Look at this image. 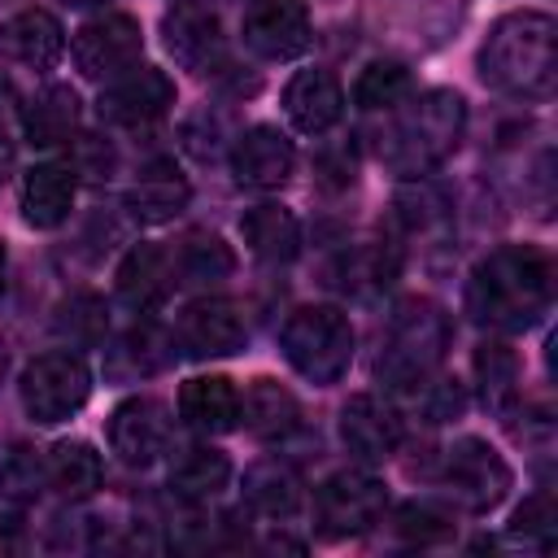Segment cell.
<instances>
[{
  "mask_svg": "<svg viewBox=\"0 0 558 558\" xmlns=\"http://www.w3.org/2000/svg\"><path fill=\"white\" fill-rule=\"evenodd\" d=\"M74 192H78L74 166H61V161L31 166L26 179H22V218L39 231L61 227L74 209Z\"/></svg>",
  "mask_w": 558,
  "mask_h": 558,
  "instance_id": "obj_19",
  "label": "cell"
},
{
  "mask_svg": "<svg viewBox=\"0 0 558 558\" xmlns=\"http://www.w3.org/2000/svg\"><path fill=\"white\" fill-rule=\"evenodd\" d=\"M113 357H118L122 375H153L170 362V349H166V336L157 327H131L122 336V344L113 349Z\"/></svg>",
  "mask_w": 558,
  "mask_h": 558,
  "instance_id": "obj_33",
  "label": "cell"
},
{
  "mask_svg": "<svg viewBox=\"0 0 558 558\" xmlns=\"http://www.w3.org/2000/svg\"><path fill=\"white\" fill-rule=\"evenodd\" d=\"M44 471H48V484L61 497H70V501L96 493L100 488V475H105L100 453L87 440H57L48 449V458H44Z\"/></svg>",
  "mask_w": 558,
  "mask_h": 558,
  "instance_id": "obj_26",
  "label": "cell"
},
{
  "mask_svg": "<svg viewBox=\"0 0 558 558\" xmlns=\"http://www.w3.org/2000/svg\"><path fill=\"white\" fill-rule=\"evenodd\" d=\"M57 331L78 340V344H96L105 336V305L87 292H74L61 310H57Z\"/></svg>",
  "mask_w": 558,
  "mask_h": 558,
  "instance_id": "obj_34",
  "label": "cell"
},
{
  "mask_svg": "<svg viewBox=\"0 0 558 558\" xmlns=\"http://www.w3.org/2000/svg\"><path fill=\"white\" fill-rule=\"evenodd\" d=\"M161 35H166L170 57H174L183 70L209 74L214 65L227 61L222 26H218V17H214L209 9H201V4H174V9L161 17Z\"/></svg>",
  "mask_w": 558,
  "mask_h": 558,
  "instance_id": "obj_15",
  "label": "cell"
},
{
  "mask_svg": "<svg viewBox=\"0 0 558 558\" xmlns=\"http://www.w3.org/2000/svg\"><path fill=\"white\" fill-rule=\"evenodd\" d=\"M0 296H4V244H0Z\"/></svg>",
  "mask_w": 558,
  "mask_h": 558,
  "instance_id": "obj_43",
  "label": "cell"
},
{
  "mask_svg": "<svg viewBox=\"0 0 558 558\" xmlns=\"http://www.w3.org/2000/svg\"><path fill=\"white\" fill-rule=\"evenodd\" d=\"M471 366H475V388H480L484 410L506 414L514 405V397H519V357H514V349L501 344V340H484L475 349Z\"/></svg>",
  "mask_w": 558,
  "mask_h": 558,
  "instance_id": "obj_27",
  "label": "cell"
},
{
  "mask_svg": "<svg viewBox=\"0 0 558 558\" xmlns=\"http://www.w3.org/2000/svg\"><path fill=\"white\" fill-rule=\"evenodd\" d=\"M340 440L357 462H384L401 445V418L388 401L357 392L340 410Z\"/></svg>",
  "mask_w": 558,
  "mask_h": 558,
  "instance_id": "obj_14",
  "label": "cell"
},
{
  "mask_svg": "<svg viewBox=\"0 0 558 558\" xmlns=\"http://www.w3.org/2000/svg\"><path fill=\"white\" fill-rule=\"evenodd\" d=\"M231 480V462L227 453L209 449V445H196V449H183L170 466V488L183 497V501H209L227 488Z\"/></svg>",
  "mask_w": 558,
  "mask_h": 558,
  "instance_id": "obj_28",
  "label": "cell"
},
{
  "mask_svg": "<svg viewBox=\"0 0 558 558\" xmlns=\"http://www.w3.org/2000/svg\"><path fill=\"white\" fill-rule=\"evenodd\" d=\"M22 549V514L0 510V554H17Z\"/></svg>",
  "mask_w": 558,
  "mask_h": 558,
  "instance_id": "obj_40",
  "label": "cell"
},
{
  "mask_svg": "<svg viewBox=\"0 0 558 558\" xmlns=\"http://www.w3.org/2000/svg\"><path fill=\"white\" fill-rule=\"evenodd\" d=\"M0 52L26 70H48L65 52V31L44 9H22L9 22H0Z\"/></svg>",
  "mask_w": 558,
  "mask_h": 558,
  "instance_id": "obj_18",
  "label": "cell"
},
{
  "mask_svg": "<svg viewBox=\"0 0 558 558\" xmlns=\"http://www.w3.org/2000/svg\"><path fill=\"white\" fill-rule=\"evenodd\" d=\"M240 418H244V427L253 432V436H262V440H283L288 432H296V423H301V405H296V397L279 384V379H253L248 388H244V397H240Z\"/></svg>",
  "mask_w": 558,
  "mask_h": 558,
  "instance_id": "obj_23",
  "label": "cell"
},
{
  "mask_svg": "<svg viewBox=\"0 0 558 558\" xmlns=\"http://www.w3.org/2000/svg\"><path fill=\"white\" fill-rule=\"evenodd\" d=\"M392 523H397V536H405L414 545H432V541H445L453 532L449 514L436 510V506H427V501H405Z\"/></svg>",
  "mask_w": 558,
  "mask_h": 558,
  "instance_id": "obj_35",
  "label": "cell"
},
{
  "mask_svg": "<svg viewBox=\"0 0 558 558\" xmlns=\"http://www.w3.org/2000/svg\"><path fill=\"white\" fill-rule=\"evenodd\" d=\"M48 484L44 458L31 445H4L0 449V497L4 501H35Z\"/></svg>",
  "mask_w": 558,
  "mask_h": 558,
  "instance_id": "obj_31",
  "label": "cell"
},
{
  "mask_svg": "<svg viewBox=\"0 0 558 558\" xmlns=\"http://www.w3.org/2000/svg\"><path fill=\"white\" fill-rule=\"evenodd\" d=\"M480 78L506 96L545 100L558 83V26L549 13L523 9L488 26L480 48Z\"/></svg>",
  "mask_w": 558,
  "mask_h": 558,
  "instance_id": "obj_2",
  "label": "cell"
},
{
  "mask_svg": "<svg viewBox=\"0 0 558 558\" xmlns=\"http://www.w3.org/2000/svg\"><path fill=\"white\" fill-rule=\"evenodd\" d=\"M231 170L244 187H283L296 170V148L279 126H248L231 144Z\"/></svg>",
  "mask_w": 558,
  "mask_h": 558,
  "instance_id": "obj_16",
  "label": "cell"
},
{
  "mask_svg": "<svg viewBox=\"0 0 558 558\" xmlns=\"http://www.w3.org/2000/svg\"><path fill=\"white\" fill-rule=\"evenodd\" d=\"M554 523H558V514H554V501H549L545 493H536V497H527V501L514 510V519H510V532H514V536H536L541 545H549V536H554Z\"/></svg>",
  "mask_w": 558,
  "mask_h": 558,
  "instance_id": "obj_37",
  "label": "cell"
},
{
  "mask_svg": "<svg viewBox=\"0 0 558 558\" xmlns=\"http://www.w3.org/2000/svg\"><path fill=\"white\" fill-rule=\"evenodd\" d=\"M449 349V318L436 301H405L392 323H388V336L379 344V357H375V375L384 388H423L427 375L440 366Z\"/></svg>",
  "mask_w": 558,
  "mask_h": 558,
  "instance_id": "obj_4",
  "label": "cell"
},
{
  "mask_svg": "<svg viewBox=\"0 0 558 558\" xmlns=\"http://www.w3.org/2000/svg\"><path fill=\"white\" fill-rule=\"evenodd\" d=\"M279 349L296 375L327 388L353 362V327L336 305H301L279 331Z\"/></svg>",
  "mask_w": 558,
  "mask_h": 558,
  "instance_id": "obj_5",
  "label": "cell"
},
{
  "mask_svg": "<svg viewBox=\"0 0 558 558\" xmlns=\"http://www.w3.org/2000/svg\"><path fill=\"white\" fill-rule=\"evenodd\" d=\"M61 4H70V9H96V4H109V0H61Z\"/></svg>",
  "mask_w": 558,
  "mask_h": 558,
  "instance_id": "obj_42",
  "label": "cell"
},
{
  "mask_svg": "<svg viewBox=\"0 0 558 558\" xmlns=\"http://www.w3.org/2000/svg\"><path fill=\"white\" fill-rule=\"evenodd\" d=\"M423 388H427V418L432 423L462 414V388L458 384H423Z\"/></svg>",
  "mask_w": 558,
  "mask_h": 558,
  "instance_id": "obj_39",
  "label": "cell"
},
{
  "mask_svg": "<svg viewBox=\"0 0 558 558\" xmlns=\"http://www.w3.org/2000/svg\"><path fill=\"white\" fill-rule=\"evenodd\" d=\"M179 344L192 357H227L248 344V318L231 296H201L179 314Z\"/></svg>",
  "mask_w": 558,
  "mask_h": 558,
  "instance_id": "obj_11",
  "label": "cell"
},
{
  "mask_svg": "<svg viewBox=\"0 0 558 558\" xmlns=\"http://www.w3.org/2000/svg\"><path fill=\"white\" fill-rule=\"evenodd\" d=\"M240 235L262 262H292L301 253V222L283 205H253L240 218Z\"/></svg>",
  "mask_w": 558,
  "mask_h": 558,
  "instance_id": "obj_24",
  "label": "cell"
},
{
  "mask_svg": "<svg viewBox=\"0 0 558 558\" xmlns=\"http://www.w3.org/2000/svg\"><path fill=\"white\" fill-rule=\"evenodd\" d=\"M9 170H13V140H9L4 126H0V183L9 179Z\"/></svg>",
  "mask_w": 558,
  "mask_h": 558,
  "instance_id": "obj_41",
  "label": "cell"
},
{
  "mask_svg": "<svg viewBox=\"0 0 558 558\" xmlns=\"http://www.w3.org/2000/svg\"><path fill=\"white\" fill-rule=\"evenodd\" d=\"M74 65L83 78H118L126 74L131 65H140V52H144V35H140V22L126 17V13H100L92 17L87 26L74 31Z\"/></svg>",
  "mask_w": 558,
  "mask_h": 558,
  "instance_id": "obj_9",
  "label": "cell"
},
{
  "mask_svg": "<svg viewBox=\"0 0 558 558\" xmlns=\"http://www.w3.org/2000/svg\"><path fill=\"white\" fill-rule=\"evenodd\" d=\"M405 96H410V70L401 61H371L353 83L357 109H397Z\"/></svg>",
  "mask_w": 558,
  "mask_h": 558,
  "instance_id": "obj_32",
  "label": "cell"
},
{
  "mask_svg": "<svg viewBox=\"0 0 558 558\" xmlns=\"http://www.w3.org/2000/svg\"><path fill=\"white\" fill-rule=\"evenodd\" d=\"M92 392V375H87V362L70 349H57V353H39L26 371H22V384H17V397H22V410L39 423V427H52V423H65L70 414L83 410Z\"/></svg>",
  "mask_w": 558,
  "mask_h": 558,
  "instance_id": "obj_6",
  "label": "cell"
},
{
  "mask_svg": "<svg viewBox=\"0 0 558 558\" xmlns=\"http://www.w3.org/2000/svg\"><path fill=\"white\" fill-rule=\"evenodd\" d=\"M318 523L327 536H362L388 510V488L366 471H336L318 484Z\"/></svg>",
  "mask_w": 558,
  "mask_h": 558,
  "instance_id": "obj_7",
  "label": "cell"
},
{
  "mask_svg": "<svg viewBox=\"0 0 558 558\" xmlns=\"http://www.w3.org/2000/svg\"><path fill=\"white\" fill-rule=\"evenodd\" d=\"M445 484L471 514H484L510 493V466L488 440L462 436L445 453Z\"/></svg>",
  "mask_w": 558,
  "mask_h": 558,
  "instance_id": "obj_8",
  "label": "cell"
},
{
  "mask_svg": "<svg viewBox=\"0 0 558 558\" xmlns=\"http://www.w3.org/2000/svg\"><path fill=\"white\" fill-rule=\"evenodd\" d=\"M22 126H26V140L39 144V148L70 140L74 126H78V96H74L70 87H44V92L26 105Z\"/></svg>",
  "mask_w": 558,
  "mask_h": 558,
  "instance_id": "obj_29",
  "label": "cell"
},
{
  "mask_svg": "<svg viewBox=\"0 0 558 558\" xmlns=\"http://www.w3.org/2000/svg\"><path fill=\"white\" fill-rule=\"evenodd\" d=\"M554 296V266L536 244H501L471 270L466 310L480 327L527 331L541 323Z\"/></svg>",
  "mask_w": 558,
  "mask_h": 558,
  "instance_id": "obj_1",
  "label": "cell"
},
{
  "mask_svg": "<svg viewBox=\"0 0 558 558\" xmlns=\"http://www.w3.org/2000/svg\"><path fill=\"white\" fill-rule=\"evenodd\" d=\"M244 501L266 519H292L301 510V475L279 458H266L244 471Z\"/></svg>",
  "mask_w": 558,
  "mask_h": 558,
  "instance_id": "obj_25",
  "label": "cell"
},
{
  "mask_svg": "<svg viewBox=\"0 0 558 558\" xmlns=\"http://www.w3.org/2000/svg\"><path fill=\"white\" fill-rule=\"evenodd\" d=\"M187 196H192V187L174 161H148L135 174V183L126 187V209H131V218L157 227V222H170L187 205Z\"/></svg>",
  "mask_w": 558,
  "mask_h": 558,
  "instance_id": "obj_21",
  "label": "cell"
},
{
  "mask_svg": "<svg viewBox=\"0 0 558 558\" xmlns=\"http://www.w3.org/2000/svg\"><path fill=\"white\" fill-rule=\"evenodd\" d=\"M283 113L301 135H323L344 113V92L331 70H301L283 87Z\"/></svg>",
  "mask_w": 558,
  "mask_h": 558,
  "instance_id": "obj_17",
  "label": "cell"
},
{
  "mask_svg": "<svg viewBox=\"0 0 558 558\" xmlns=\"http://www.w3.org/2000/svg\"><path fill=\"white\" fill-rule=\"evenodd\" d=\"M466 131V100L449 87L418 92L410 105H401L379 140V161L397 179H423L436 170Z\"/></svg>",
  "mask_w": 558,
  "mask_h": 558,
  "instance_id": "obj_3",
  "label": "cell"
},
{
  "mask_svg": "<svg viewBox=\"0 0 558 558\" xmlns=\"http://www.w3.org/2000/svg\"><path fill=\"white\" fill-rule=\"evenodd\" d=\"M244 44L262 61H292L310 48V13L305 0H248L240 17Z\"/></svg>",
  "mask_w": 558,
  "mask_h": 558,
  "instance_id": "obj_10",
  "label": "cell"
},
{
  "mask_svg": "<svg viewBox=\"0 0 558 558\" xmlns=\"http://www.w3.org/2000/svg\"><path fill=\"white\" fill-rule=\"evenodd\" d=\"M174 105V83L153 65H131L126 74L109 78L96 100V113L113 126H144Z\"/></svg>",
  "mask_w": 558,
  "mask_h": 558,
  "instance_id": "obj_13",
  "label": "cell"
},
{
  "mask_svg": "<svg viewBox=\"0 0 558 558\" xmlns=\"http://www.w3.org/2000/svg\"><path fill=\"white\" fill-rule=\"evenodd\" d=\"M170 445V410L157 397H126L109 414V449L126 466H153Z\"/></svg>",
  "mask_w": 558,
  "mask_h": 558,
  "instance_id": "obj_12",
  "label": "cell"
},
{
  "mask_svg": "<svg viewBox=\"0 0 558 558\" xmlns=\"http://www.w3.org/2000/svg\"><path fill=\"white\" fill-rule=\"evenodd\" d=\"M170 262H174V279L179 283H218V279H227L235 270L231 248L209 231L183 235L179 248L170 253Z\"/></svg>",
  "mask_w": 558,
  "mask_h": 558,
  "instance_id": "obj_30",
  "label": "cell"
},
{
  "mask_svg": "<svg viewBox=\"0 0 558 558\" xmlns=\"http://www.w3.org/2000/svg\"><path fill=\"white\" fill-rule=\"evenodd\" d=\"M92 174V179H109V170H113V153H109V144L105 140H96V135H83L78 140V161H74V174Z\"/></svg>",
  "mask_w": 558,
  "mask_h": 558,
  "instance_id": "obj_38",
  "label": "cell"
},
{
  "mask_svg": "<svg viewBox=\"0 0 558 558\" xmlns=\"http://www.w3.org/2000/svg\"><path fill=\"white\" fill-rule=\"evenodd\" d=\"M174 283H179V279H174V262H170V253L157 248V244H135V248L126 253V262L118 266V296H122L131 310H140V314L157 310V305L170 296Z\"/></svg>",
  "mask_w": 558,
  "mask_h": 558,
  "instance_id": "obj_20",
  "label": "cell"
},
{
  "mask_svg": "<svg viewBox=\"0 0 558 558\" xmlns=\"http://www.w3.org/2000/svg\"><path fill=\"white\" fill-rule=\"evenodd\" d=\"M392 266H397V262H392L384 248H353V253L344 257L340 275H344V288H353V292H375V288H388Z\"/></svg>",
  "mask_w": 558,
  "mask_h": 558,
  "instance_id": "obj_36",
  "label": "cell"
},
{
  "mask_svg": "<svg viewBox=\"0 0 558 558\" xmlns=\"http://www.w3.org/2000/svg\"><path fill=\"white\" fill-rule=\"evenodd\" d=\"M179 414L192 432L222 436L240 423V392L222 375H196L179 388Z\"/></svg>",
  "mask_w": 558,
  "mask_h": 558,
  "instance_id": "obj_22",
  "label": "cell"
}]
</instances>
